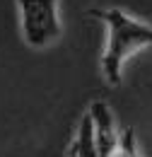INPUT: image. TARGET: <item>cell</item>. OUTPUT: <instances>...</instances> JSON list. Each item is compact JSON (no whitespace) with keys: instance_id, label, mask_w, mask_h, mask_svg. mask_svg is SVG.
<instances>
[{"instance_id":"cell-1","label":"cell","mask_w":152,"mask_h":157,"mask_svg":"<svg viewBox=\"0 0 152 157\" xmlns=\"http://www.w3.org/2000/svg\"><path fill=\"white\" fill-rule=\"evenodd\" d=\"M89 17H97L109 29V44L101 56V73L109 85H118L126 58L145 46H152V27L133 20L118 7L89 10Z\"/></svg>"},{"instance_id":"cell-2","label":"cell","mask_w":152,"mask_h":157,"mask_svg":"<svg viewBox=\"0 0 152 157\" xmlns=\"http://www.w3.org/2000/svg\"><path fill=\"white\" fill-rule=\"evenodd\" d=\"M22 34L32 48H44L60 36L58 0H17Z\"/></svg>"},{"instance_id":"cell-3","label":"cell","mask_w":152,"mask_h":157,"mask_svg":"<svg viewBox=\"0 0 152 157\" xmlns=\"http://www.w3.org/2000/svg\"><path fill=\"white\" fill-rule=\"evenodd\" d=\"M87 116L92 121V133H94V147H97V157H111L118 147V131L114 123V114L106 106V101H92Z\"/></svg>"}]
</instances>
